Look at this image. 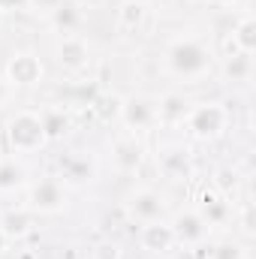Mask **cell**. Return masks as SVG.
I'll return each instance as SVG.
<instances>
[{
    "instance_id": "19",
    "label": "cell",
    "mask_w": 256,
    "mask_h": 259,
    "mask_svg": "<svg viewBox=\"0 0 256 259\" xmlns=\"http://www.w3.org/2000/svg\"><path fill=\"white\" fill-rule=\"evenodd\" d=\"M229 52H241V55H253L256 52V18L250 12L238 15L232 36H229Z\"/></svg>"
},
{
    "instance_id": "3",
    "label": "cell",
    "mask_w": 256,
    "mask_h": 259,
    "mask_svg": "<svg viewBox=\"0 0 256 259\" xmlns=\"http://www.w3.org/2000/svg\"><path fill=\"white\" fill-rule=\"evenodd\" d=\"M229 121H232V112L223 103L202 100V103L190 106V115H187L184 127H187V136L193 142H217L229 130Z\"/></svg>"
},
{
    "instance_id": "17",
    "label": "cell",
    "mask_w": 256,
    "mask_h": 259,
    "mask_svg": "<svg viewBox=\"0 0 256 259\" xmlns=\"http://www.w3.org/2000/svg\"><path fill=\"white\" fill-rule=\"evenodd\" d=\"M33 223H36V214L27 208V205H18V208H6L0 211V229L9 241H21L33 232Z\"/></svg>"
},
{
    "instance_id": "29",
    "label": "cell",
    "mask_w": 256,
    "mask_h": 259,
    "mask_svg": "<svg viewBox=\"0 0 256 259\" xmlns=\"http://www.w3.org/2000/svg\"><path fill=\"white\" fill-rule=\"evenodd\" d=\"M12 97H15V88H12V84L3 78V72H0V106H6Z\"/></svg>"
},
{
    "instance_id": "13",
    "label": "cell",
    "mask_w": 256,
    "mask_h": 259,
    "mask_svg": "<svg viewBox=\"0 0 256 259\" xmlns=\"http://www.w3.org/2000/svg\"><path fill=\"white\" fill-rule=\"evenodd\" d=\"M61 181H64V187H88L94 178H97V160L94 157H88V154H81V151H75V154H66L61 157V175H58Z\"/></svg>"
},
{
    "instance_id": "5",
    "label": "cell",
    "mask_w": 256,
    "mask_h": 259,
    "mask_svg": "<svg viewBox=\"0 0 256 259\" xmlns=\"http://www.w3.org/2000/svg\"><path fill=\"white\" fill-rule=\"evenodd\" d=\"M154 163H157L160 178H166L169 184H187L193 175H196V163H193L190 148L181 145V142L160 145L157 154H154Z\"/></svg>"
},
{
    "instance_id": "27",
    "label": "cell",
    "mask_w": 256,
    "mask_h": 259,
    "mask_svg": "<svg viewBox=\"0 0 256 259\" xmlns=\"http://www.w3.org/2000/svg\"><path fill=\"white\" fill-rule=\"evenodd\" d=\"M58 3H61V0H30L27 9H30V12H39V15H49Z\"/></svg>"
},
{
    "instance_id": "12",
    "label": "cell",
    "mask_w": 256,
    "mask_h": 259,
    "mask_svg": "<svg viewBox=\"0 0 256 259\" xmlns=\"http://www.w3.org/2000/svg\"><path fill=\"white\" fill-rule=\"evenodd\" d=\"M139 247L148 256H166L172 253L175 244V232L169 226V220H154V223H142L139 226Z\"/></svg>"
},
{
    "instance_id": "30",
    "label": "cell",
    "mask_w": 256,
    "mask_h": 259,
    "mask_svg": "<svg viewBox=\"0 0 256 259\" xmlns=\"http://www.w3.org/2000/svg\"><path fill=\"white\" fill-rule=\"evenodd\" d=\"M9 244H12V241H9V238L3 235V229H0V256H3L6 250H9Z\"/></svg>"
},
{
    "instance_id": "6",
    "label": "cell",
    "mask_w": 256,
    "mask_h": 259,
    "mask_svg": "<svg viewBox=\"0 0 256 259\" xmlns=\"http://www.w3.org/2000/svg\"><path fill=\"white\" fill-rule=\"evenodd\" d=\"M124 211L133 223H154V220H166L169 214V202L166 196L154 187H136L130 190L127 199H124Z\"/></svg>"
},
{
    "instance_id": "4",
    "label": "cell",
    "mask_w": 256,
    "mask_h": 259,
    "mask_svg": "<svg viewBox=\"0 0 256 259\" xmlns=\"http://www.w3.org/2000/svg\"><path fill=\"white\" fill-rule=\"evenodd\" d=\"M69 205V190L58 175H46L33 184H27V208L36 217H58Z\"/></svg>"
},
{
    "instance_id": "9",
    "label": "cell",
    "mask_w": 256,
    "mask_h": 259,
    "mask_svg": "<svg viewBox=\"0 0 256 259\" xmlns=\"http://www.w3.org/2000/svg\"><path fill=\"white\" fill-rule=\"evenodd\" d=\"M127 133L139 136V133H148V130L157 127V103L154 97L148 94H133V97H124V106H121V121Z\"/></svg>"
},
{
    "instance_id": "15",
    "label": "cell",
    "mask_w": 256,
    "mask_h": 259,
    "mask_svg": "<svg viewBox=\"0 0 256 259\" xmlns=\"http://www.w3.org/2000/svg\"><path fill=\"white\" fill-rule=\"evenodd\" d=\"M154 103H157V127H184V121H187V115H190V100L184 97V94H178V91H166V94H160V97H154Z\"/></svg>"
},
{
    "instance_id": "7",
    "label": "cell",
    "mask_w": 256,
    "mask_h": 259,
    "mask_svg": "<svg viewBox=\"0 0 256 259\" xmlns=\"http://www.w3.org/2000/svg\"><path fill=\"white\" fill-rule=\"evenodd\" d=\"M3 78L18 91V88H36L42 78H46V66L39 61L36 52L24 49V52H12L6 58V66H3Z\"/></svg>"
},
{
    "instance_id": "22",
    "label": "cell",
    "mask_w": 256,
    "mask_h": 259,
    "mask_svg": "<svg viewBox=\"0 0 256 259\" xmlns=\"http://www.w3.org/2000/svg\"><path fill=\"white\" fill-rule=\"evenodd\" d=\"M39 118H42V127H46V136H49V145L58 142V139H64L66 133L72 130V118H69V112L61 109V106L39 109Z\"/></svg>"
},
{
    "instance_id": "2",
    "label": "cell",
    "mask_w": 256,
    "mask_h": 259,
    "mask_svg": "<svg viewBox=\"0 0 256 259\" xmlns=\"http://www.w3.org/2000/svg\"><path fill=\"white\" fill-rule=\"evenodd\" d=\"M3 139H6L9 154H15V157L39 154L49 145V136H46L42 118L36 109H15L3 124Z\"/></svg>"
},
{
    "instance_id": "28",
    "label": "cell",
    "mask_w": 256,
    "mask_h": 259,
    "mask_svg": "<svg viewBox=\"0 0 256 259\" xmlns=\"http://www.w3.org/2000/svg\"><path fill=\"white\" fill-rule=\"evenodd\" d=\"M27 3L30 0H0V15H6V12H24Z\"/></svg>"
},
{
    "instance_id": "25",
    "label": "cell",
    "mask_w": 256,
    "mask_h": 259,
    "mask_svg": "<svg viewBox=\"0 0 256 259\" xmlns=\"http://www.w3.org/2000/svg\"><path fill=\"white\" fill-rule=\"evenodd\" d=\"M208 259H247V247L238 238H217L208 247Z\"/></svg>"
},
{
    "instance_id": "11",
    "label": "cell",
    "mask_w": 256,
    "mask_h": 259,
    "mask_svg": "<svg viewBox=\"0 0 256 259\" xmlns=\"http://www.w3.org/2000/svg\"><path fill=\"white\" fill-rule=\"evenodd\" d=\"M196 211H199V217L208 223L211 232H214V229H226V226L232 223V217H235V205H232L229 199H223L214 187H208V190L199 193Z\"/></svg>"
},
{
    "instance_id": "26",
    "label": "cell",
    "mask_w": 256,
    "mask_h": 259,
    "mask_svg": "<svg viewBox=\"0 0 256 259\" xmlns=\"http://www.w3.org/2000/svg\"><path fill=\"white\" fill-rule=\"evenodd\" d=\"M91 259H121V244H115V241H100V244H94Z\"/></svg>"
},
{
    "instance_id": "20",
    "label": "cell",
    "mask_w": 256,
    "mask_h": 259,
    "mask_svg": "<svg viewBox=\"0 0 256 259\" xmlns=\"http://www.w3.org/2000/svg\"><path fill=\"white\" fill-rule=\"evenodd\" d=\"M121 106H124V97H118L115 91H103V94H97V97L91 100L94 118H97L100 124H106V127H112V124L121 121Z\"/></svg>"
},
{
    "instance_id": "24",
    "label": "cell",
    "mask_w": 256,
    "mask_h": 259,
    "mask_svg": "<svg viewBox=\"0 0 256 259\" xmlns=\"http://www.w3.org/2000/svg\"><path fill=\"white\" fill-rule=\"evenodd\" d=\"M211 187L223 196V199H229V202L235 205V199L241 193V175H238V169H232V166H217V169H214V178H211Z\"/></svg>"
},
{
    "instance_id": "16",
    "label": "cell",
    "mask_w": 256,
    "mask_h": 259,
    "mask_svg": "<svg viewBox=\"0 0 256 259\" xmlns=\"http://www.w3.org/2000/svg\"><path fill=\"white\" fill-rule=\"evenodd\" d=\"M46 18H49L52 30H58L61 36H72V33H78L81 24H84V6H81L78 0H61Z\"/></svg>"
},
{
    "instance_id": "18",
    "label": "cell",
    "mask_w": 256,
    "mask_h": 259,
    "mask_svg": "<svg viewBox=\"0 0 256 259\" xmlns=\"http://www.w3.org/2000/svg\"><path fill=\"white\" fill-rule=\"evenodd\" d=\"M27 166L21 157L9 154V157H0V196L18 193V190H27Z\"/></svg>"
},
{
    "instance_id": "23",
    "label": "cell",
    "mask_w": 256,
    "mask_h": 259,
    "mask_svg": "<svg viewBox=\"0 0 256 259\" xmlns=\"http://www.w3.org/2000/svg\"><path fill=\"white\" fill-rule=\"evenodd\" d=\"M223 75L232 84H244L253 78V55H241V52H229L223 58Z\"/></svg>"
},
{
    "instance_id": "8",
    "label": "cell",
    "mask_w": 256,
    "mask_h": 259,
    "mask_svg": "<svg viewBox=\"0 0 256 259\" xmlns=\"http://www.w3.org/2000/svg\"><path fill=\"white\" fill-rule=\"evenodd\" d=\"M169 226H172V232H175V244L190 247V250L205 247L208 238H211V229H208V223L199 217L196 208H178V211L172 214Z\"/></svg>"
},
{
    "instance_id": "21",
    "label": "cell",
    "mask_w": 256,
    "mask_h": 259,
    "mask_svg": "<svg viewBox=\"0 0 256 259\" xmlns=\"http://www.w3.org/2000/svg\"><path fill=\"white\" fill-rule=\"evenodd\" d=\"M148 15H151V6L145 0H124L118 6V27L130 30V33H139L148 24Z\"/></svg>"
},
{
    "instance_id": "10",
    "label": "cell",
    "mask_w": 256,
    "mask_h": 259,
    "mask_svg": "<svg viewBox=\"0 0 256 259\" xmlns=\"http://www.w3.org/2000/svg\"><path fill=\"white\" fill-rule=\"evenodd\" d=\"M55 61H58V66H61L64 72H69V75L88 72V66H91V46H88V39L78 36V33L61 36V42L55 46Z\"/></svg>"
},
{
    "instance_id": "14",
    "label": "cell",
    "mask_w": 256,
    "mask_h": 259,
    "mask_svg": "<svg viewBox=\"0 0 256 259\" xmlns=\"http://www.w3.org/2000/svg\"><path fill=\"white\" fill-rule=\"evenodd\" d=\"M112 163L124 175H133V172L142 169V163H145V145L139 142V136L124 133V136H118L112 142Z\"/></svg>"
},
{
    "instance_id": "1",
    "label": "cell",
    "mask_w": 256,
    "mask_h": 259,
    "mask_svg": "<svg viewBox=\"0 0 256 259\" xmlns=\"http://www.w3.org/2000/svg\"><path fill=\"white\" fill-rule=\"evenodd\" d=\"M163 69L184 84H199L217 69V55L199 36H175L163 49Z\"/></svg>"
}]
</instances>
